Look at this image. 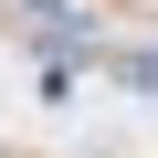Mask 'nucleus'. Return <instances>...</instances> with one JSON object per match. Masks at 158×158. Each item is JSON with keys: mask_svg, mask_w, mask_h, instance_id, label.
<instances>
[{"mask_svg": "<svg viewBox=\"0 0 158 158\" xmlns=\"http://www.w3.org/2000/svg\"><path fill=\"white\" fill-rule=\"evenodd\" d=\"M21 11H32V21H53V42H85V32H95L85 0H21Z\"/></svg>", "mask_w": 158, "mask_h": 158, "instance_id": "obj_1", "label": "nucleus"}, {"mask_svg": "<svg viewBox=\"0 0 158 158\" xmlns=\"http://www.w3.org/2000/svg\"><path fill=\"white\" fill-rule=\"evenodd\" d=\"M116 74H127V85H158V53H127Z\"/></svg>", "mask_w": 158, "mask_h": 158, "instance_id": "obj_2", "label": "nucleus"}]
</instances>
